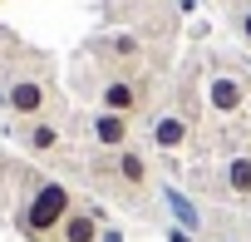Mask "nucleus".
I'll list each match as a JSON object with an SVG mask.
<instances>
[{
	"label": "nucleus",
	"instance_id": "4",
	"mask_svg": "<svg viewBox=\"0 0 251 242\" xmlns=\"http://www.w3.org/2000/svg\"><path fill=\"white\" fill-rule=\"evenodd\" d=\"M89 99H94V109L123 114V119H133V124L153 114V89H148L143 74H94Z\"/></svg>",
	"mask_w": 251,
	"mask_h": 242
},
{
	"label": "nucleus",
	"instance_id": "12",
	"mask_svg": "<svg viewBox=\"0 0 251 242\" xmlns=\"http://www.w3.org/2000/svg\"><path fill=\"white\" fill-rule=\"evenodd\" d=\"M163 203L173 208V222H177V227H187L192 237H202V232H207V217H202V208H197L187 193H177L173 183H163Z\"/></svg>",
	"mask_w": 251,
	"mask_h": 242
},
{
	"label": "nucleus",
	"instance_id": "10",
	"mask_svg": "<svg viewBox=\"0 0 251 242\" xmlns=\"http://www.w3.org/2000/svg\"><path fill=\"white\" fill-rule=\"evenodd\" d=\"M217 183L231 203H251V149H231L217 168Z\"/></svg>",
	"mask_w": 251,
	"mask_h": 242
},
{
	"label": "nucleus",
	"instance_id": "15",
	"mask_svg": "<svg viewBox=\"0 0 251 242\" xmlns=\"http://www.w3.org/2000/svg\"><path fill=\"white\" fill-rule=\"evenodd\" d=\"M99 242H123V227H113V222H103V232H99Z\"/></svg>",
	"mask_w": 251,
	"mask_h": 242
},
{
	"label": "nucleus",
	"instance_id": "6",
	"mask_svg": "<svg viewBox=\"0 0 251 242\" xmlns=\"http://www.w3.org/2000/svg\"><path fill=\"white\" fill-rule=\"evenodd\" d=\"M192 139H197V114H192L187 104L168 99L163 109L148 114V144H153L158 153H182Z\"/></svg>",
	"mask_w": 251,
	"mask_h": 242
},
{
	"label": "nucleus",
	"instance_id": "14",
	"mask_svg": "<svg viewBox=\"0 0 251 242\" xmlns=\"http://www.w3.org/2000/svg\"><path fill=\"white\" fill-rule=\"evenodd\" d=\"M168 242H197V237H192L187 227H177V222H173V227H168Z\"/></svg>",
	"mask_w": 251,
	"mask_h": 242
},
{
	"label": "nucleus",
	"instance_id": "7",
	"mask_svg": "<svg viewBox=\"0 0 251 242\" xmlns=\"http://www.w3.org/2000/svg\"><path fill=\"white\" fill-rule=\"evenodd\" d=\"M202 104L217 119H241L251 109V69H212L202 84Z\"/></svg>",
	"mask_w": 251,
	"mask_h": 242
},
{
	"label": "nucleus",
	"instance_id": "11",
	"mask_svg": "<svg viewBox=\"0 0 251 242\" xmlns=\"http://www.w3.org/2000/svg\"><path fill=\"white\" fill-rule=\"evenodd\" d=\"M99 232H103V212L99 208H74L54 242H99Z\"/></svg>",
	"mask_w": 251,
	"mask_h": 242
},
{
	"label": "nucleus",
	"instance_id": "5",
	"mask_svg": "<svg viewBox=\"0 0 251 242\" xmlns=\"http://www.w3.org/2000/svg\"><path fill=\"white\" fill-rule=\"evenodd\" d=\"M143 35L133 30H108L99 40H89V60L99 64V74H143Z\"/></svg>",
	"mask_w": 251,
	"mask_h": 242
},
{
	"label": "nucleus",
	"instance_id": "1",
	"mask_svg": "<svg viewBox=\"0 0 251 242\" xmlns=\"http://www.w3.org/2000/svg\"><path fill=\"white\" fill-rule=\"evenodd\" d=\"M74 208L79 203H74L69 183H59V178H30V188H25V198L15 208V222H20V232L30 242H54L59 227H64V217Z\"/></svg>",
	"mask_w": 251,
	"mask_h": 242
},
{
	"label": "nucleus",
	"instance_id": "3",
	"mask_svg": "<svg viewBox=\"0 0 251 242\" xmlns=\"http://www.w3.org/2000/svg\"><path fill=\"white\" fill-rule=\"evenodd\" d=\"M89 178L108 193V198H128V203H143L153 193V158L128 144L118 153H89Z\"/></svg>",
	"mask_w": 251,
	"mask_h": 242
},
{
	"label": "nucleus",
	"instance_id": "2",
	"mask_svg": "<svg viewBox=\"0 0 251 242\" xmlns=\"http://www.w3.org/2000/svg\"><path fill=\"white\" fill-rule=\"evenodd\" d=\"M5 84V114L15 124H30V119H59V94H54V79H50V60H30L20 69H5L0 74Z\"/></svg>",
	"mask_w": 251,
	"mask_h": 242
},
{
	"label": "nucleus",
	"instance_id": "8",
	"mask_svg": "<svg viewBox=\"0 0 251 242\" xmlns=\"http://www.w3.org/2000/svg\"><path fill=\"white\" fill-rule=\"evenodd\" d=\"M79 129H84V139H89L94 153H118V149L133 144V119L108 114V109H89V114L79 119Z\"/></svg>",
	"mask_w": 251,
	"mask_h": 242
},
{
	"label": "nucleus",
	"instance_id": "9",
	"mask_svg": "<svg viewBox=\"0 0 251 242\" xmlns=\"http://www.w3.org/2000/svg\"><path fill=\"white\" fill-rule=\"evenodd\" d=\"M15 144L30 158H54L64 149V124H59V119H30V124H15Z\"/></svg>",
	"mask_w": 251,
	"mask_h": 242
},
{
	"label": "nucleus",
	"instance_id": "13",
	"mask_svg": "<svg viewBox=\"0 0 251 242\" xmlns=\"http://www.w3.org/2000/svg\"><path fill=\"white\" fill-rule=\"evenodd\" d=\"M226 20H231V35L251 50V0H231V10H226Z\"/></svg>",
	"mask_w": 251,
	"mask_h": 242
}]
</instances>
